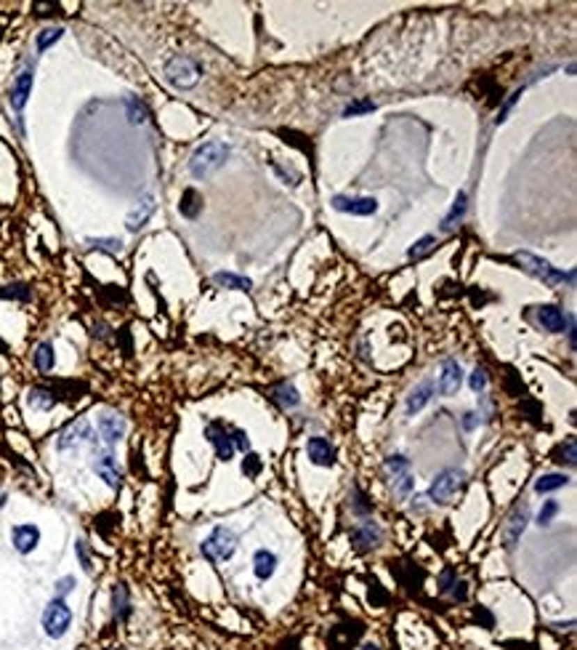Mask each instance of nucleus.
Instances as JSON below:
<instances>
[{
	"label": "nucleus",
	"instance_id": "obj_2",
	"mask_svg": "<svg viewBox=\"0 0 577 650\" xmlns=\"http://www.w3.org/2000/svg\"><path fill=\"white\" fill-rule=\"evenodd\" d=\"M200 75H203V67L192 56H184V54L168 59V64H165V77L176 88H194L200 83Z\"/></svg>",
	"mask_w": 577,
	"mask_h": 650
},
{
	"label": "nucleus",
	"instance_id": "obj_28",
	"mask_svg": "<svg viewBox=\"0 0 577 650\" xmlns=\"http://www.w3.org/2000/svg\"><path fill=\"white\" fill-rule=\"evenodd\" d=\"M569 483L564 474H543L537 483H535V490L537 493H551V490H559V488H564V485Z\"/></svg>",
	"mask_w": 577,
	"mask_h": 650
},
{
	"label": "nucleus",
	"instance_id": "obj_42",
	"mask_svg": "<svg viewBox=\"0 0 577 650\" xmlns=\"http://www.w3.org/2000/svg\"><path fill=\"white\" fill-rule=\"evenodd\" d=\"M468 384H471L474 392H482V389L487 387V373H484V368H476L474 373H471V381H468Z\"/></svg>",
	"mask_w": 577,
	"mask_h": 650
},
{
	"label": "nucleus",
	"instance_id": "obj_24",
	"mask_svg": "<svg viewBox=\"0 0 577 650\" xmlns=\"http://www.w3.org/2000/svg\"><path fill=\"white\" fill-rule=\"evenodd\" d=\"M54 344L51 341H43V344H38V349H35V368L40 371V373H48L51 368H54Z\"/></svg>",
	"mask_w": 577,
	"mask_h": 650
},
{
	"label": "nucleus",
	"instance_id": "obj_11",
	"mask_svg": "<svg viewBox=\"0 0 577 650\" xmlns=\"http://www.w3.org/2000/svg\"><path fill=\"white\" fill-rule=\"evenodd\" d=\"M99 435L104 438L106 445L120 442L122 435H125V419H122L120 413H112V410L102 413V416H99Z\"/></svg>",
	"mask_w": 577,
	"mask_h": 650
},
{
	"label": "nucleus",
	"instance_id": "obj_33",
	"mask_svg": "<svg viewBox=\"0 0 577 650\" xmlns=\"http://www.w3.org/2000/svg\"><path fill=\"white\" fill-rule=\"evenodd\" d=\"M434 242H436V238H434V235L420 238V240H418L413 248H410V258H423L426 254H431V251H434Z\"/></svg>",
	"mask_w": 577,
	"mask_h": 650
},
{
	"label": "nucleus",
	"instance_id": "obj_43",
	"mask_svg": "<svg viewBox=\"0 0 577 650\" xmlns=\"http://www.w3.org/2000/svg\"><path fill=\"white\" fill-rule=\"evenodd\" d=\"M232 442L239 451H251V440H248V435L242 429H232Z\"/></svg>",
	"mask_w": 577,
	"mask_h": 650
},
{
	"label": "nucleus",
	"instance_id": "obj_19",
	"mask_svg": "<svg viewBox=\"0 0 577 650\" xmlns=\"http://www.w3.org/2000/svg\"><path fill=\"white\" fill-rule=\"evenodd\" d=\"M253 571H255V575H258L261 581L271 578L274 571H277V555L269 552V549H258L255 557H253Z\"/></svg>",
	"mask_w": 577,
	"mask_h": 650
},
{
	"label": "nucleus",
	"instance_id": "obj_47",
	"mask_svg": "<svg viewBox=\"0 0 577 650\" xmlns=\"http://www.w3.org/2000/svg\"><path fill=\"white\" fill-rule=\"evenodd\" d=\"M362 650H378V648H375V645H365Z\"/></svg>",
	"mask_w": 577,
	"mask_h": 650
},
{
	"label": "nucleus",
	"instance_id": "obj_8",
	"mask_svg": "<svg viewBox=\"0 0 577 650\" xmlns=\"http://www.w3.org/2000/svg\"><path fill=\"white\" fill-rule=\"evenodd\" d=\"M333 208L340 213H351V216H372L378 211V200L375 197H333Z\"/></svg>",
	"mask_w": 577,
	"mask_h": 650
},
{
	"label": "nucleus",
	"instance_id": "obj_21",
	"mask_svg": "<svg viewBox=\"0 0 577 650\" xmlns=\"http://www.w3.org/2000/svg\"><path fill=\"white\" fill-rule=\"evenodd\" d=\"M178 211H181V216H187V219H197L200 211H203V195H200L197 189H187V192L181 195Z\"/></svg>",
	"mask_w": 577,
	"mask_h": 650
},
{
	"label": "nucleus",
	"instance_id": "obj_23",
	"mask_svg": "<svg viewBox=\"0 0 577 650\" xmlns=\"http://www.w3.org/2000/svg\"><path fill=\"white\" fill-rule=\"evenodd\" d=\"M27 403H30V408L35 410H48L56 405V397H54V392L51 389H43V387H35L30 392V397H27Z\"/></svg>",
	"mask_w": 577,
	"mask_h": 650
},
{
	"label": "nucleus",
	"instance_id": "obj_27",
	"mask_svg": "<svg viewBox=\"0 0 577 650\" xmlns=\"http://www.w3.org/2000/svg\"><path fill=\"white\" fill-rule=\"evenodd\" d=\"M213 280H216L219 286L235 288V291H251V286H253L248 277H239V274H232V272H216L213 274Z\"/></svg>",
	"mask_w": 577,
	"mask_h": 650
},
{
	"label": "nucleus",
	"instance_id": "obj_29",
	"mask_svg": "<svg viewBox=\"0 0 577 650\" xmlns=\"http://www.w3.org/2000/svg\"><path fill=\"white\" fill-rule=\"evenodd\" d=\"M131 613V603H128V589L122 587V584H118L115 587V616H118V621H122L125 616Z\"/></svg>",
	"mask_w": 577,
	"mask_h": 650
},
{
	"label": "nucleus",
	"instance_id": "obj_18",
	"mask_svg": "<svg viewBox=\"0 0 577 650\" xmlns=\"http://www.w3.org/2000/svg\"><path fill=\"white\" fill-rule=\"evenodd\" d=\"M381 528L375 525V523H365V525H359V528L354 530V544L359 552H367V549H372V546L381 544Z\"/></svg>",
	"mask_w": 577,
	"mask_h": 650
},
{
	"label": "nucleus",
	"instance_id": "obj_17",
	"mask_svg": "<svg viewBox=\"0 0 577 650\" xmlns=\"http://www.w3.org/2000/svg\"><path fill=\"white\" fill-rule=\"evenodd\" d=\"M93 469H96V474H99L109 488H118L120 485V469H118V464H115L112 454L99 456V458L93 461Z\"/></svg>",
	"mask_w": 577,
	"mask_h": 650
},
{
	"label": "nucleus",
	"instance_id": "obj_9",
	"mask_svg": "<svg viewBox=\"0 0 577 650\" xmlns=\"http://www.w3.org/2000/svg\"><path fill=\"white\" fill-rule=\"evenodd\" d=\"M205 435H207V440L213 442L216 456H219L221 461H229V458L235 456V451H237V448H235V442H232V429H226L221 421L207 424Z\"/></svg>",
	"mask_w": 577,
	"mask_h": 650
},
{
	"label": "nucleus",
	"instance_id": "obj_30",
	"mask_svg": "<svg viewBox=\"0 0 577 650\" xmlns=\"http://www.w3.org/2000/svg\"><path fill=\"white\" fill-rule=\"evenodd\" d=\"M86 242L90 248H99V251H106V254H120L122 251V242L118 238H88Z\"/></svg>",
	"mask_w": 577,
	"mask_h": 650
},
{
	"label": "nucleus",
	"instance_id": "obj_1",
	"mask_svg": "<svg viewBox=\"0 0 577 650\" xmlns=\"http://www.w3.org/2000/svg\"><path fill=\"white\" fill-rule=\"evenodd\" d=\"M226 157H229V144H223V141H205L203 147L194 150L192 160H189V173H192L194 179L205 182L219 168H223Z\"/></svg>",
	"mask_w": 577,
	"mask_h": 650
},
{
	"label": "nucleus",
	"instance_id": "obj_26",
	"mask_svg": "<svg viewBox=\"0 0 577 650\" xmlns=\"http://www.w3.org/2000/svg\"><path fill=\"white\" fill-rule=\"evenodd\" d=\"M463 213H466V192H458L455 203H452V208H450V213L444 216V222H442L444 232H450V229L455 227V222H460V219H463Z\"/></svg>",
	"mask_w": 577,
	"mask_h": 650
},
{
	"label": "nucleus",
	"instance_id": "obj_35",
	"mask_svg": "<svg viewBox=\"0 0 577 650\" xmlns=\"http://www.w3.org/2000/svg\"><path fill=\"white\" fill-rule=\"evenodd\" d=\"M372 109H375V105H372L370 99H362V102H354V105L346 107L343 118H356V115H365V112H372Z\"/></svg>",
	"mask_w": 577,
	"mask_h": 650
},
{
	"label": "nucleus",
	"instance_id": "obj_10",
	"mask_svg": "<svg viewBox=\"0 0 577 650\" xmlns=\"http://www.w3.org/2000/svg\"><path fill=\"white\" fill-rule=\"evenodd\" d=\"M460 384H463V371H460V365L455 363V360H444L442 371H439V381H436L439 394H442V397H452V394H458Z\"/></svg>",
	"mask_w": 577,
	"mask_h": 650
},
{
	"label": "nucleus",
	"instance_id": "obj_3",
	"mask_svg": "<svg viewBox=\"0 0 577 650\" xmlns=\"http://www.w3.org/2000/svg\"><path fill=\"white\" fill-rule=\"evenodd\" d=\"M70 624H72V610H70V605L64 603V600H51V603L45 605L43 610V632L48 637H54V640H61V637L67 635V629H70Z\"/></svg>",
	"mask_w": 577,
	"mask_h": 650
},
{
	"label": "nucleus",
	"instance_id": "obj_6",
	"mask_svg": "<svg viewBox=\"0 0 577 650\" xmlns=\"http://www.w3.org/2000/svg\"><path fill=\"white\" fill-rule=\"evenodd\" d=\"M516 261L519 264H524V270L530 274H535V277H540V280H546L548 286H553V283H562V280H572L575 277V272H559V270H553L551 264H548L546 258L540 256H532V254H516Z\"/></svg>",
	"mask_w": 577,
	"mask_h": 650
},
{
	"label": "nucleus",
	"instance_id": "obj_5",
	"mask_svg": "<svg viewBox=\"0 0 577 650\" xmlns=\"http://www.w3.org/2000/svg\"><path fill=\"white\" fill-rule=\"evenodd\" d=\"M237 549V536L229 528H216L205 541H203V555L207 559H229Z\"/></svg>",
	"mask_w": 577,
	"mask_h": 650
},
{
	"label": "nucleus",
	"instance_id": "obj_46",
	"mask_svg": "<svg viewBox=\"0 0 577 650\" xmlns=\"http://www.w3.org/2000/svg\"><path fill=\"white\" fill-rule=\"evenodd\" d=\"M450 587H455V575H452V571H444V573H442V587H439V589L450 591Z\"/></svg>",
	"mask_w": 577,
	"mask_h": 650
},
{
	"label": "nucleus",
	"instance_id": "obj_15",
	"mask_svg": "<svg viewBox=\"0 0 577 650\" xmlns=\"http://www.w3.org/2000/svg\"><path fill=\"white\" fill-rule=\"evenodd\" d=\"M30 93H32V70L27 67V70H22V72L16 75L14 88H11V107H14L16 112H22V109H24L27 99H30Z\"/></svg>",
	"mask_w": 577,
	"mask_h": 650
},
{
	"label": "nucleus",
	"instance_id": "obj_45",
	"mask_svg": "<svg viewBox=\"0 0 577 650\" xmlns=\"http://www.w3.org/2000/svg\"><path fill=\"white\" fill-rule=\"evenodd\" d=\"M519 96H521V91H516V93H514V96H511V99H508V102H505V105H503V109H500V115H498V123H503V121H505V115H508V109H511V107L516 105V99H519Z\"/></svg>",
	"mask_w": 577,
	"mask_h": 650
},
{
	"label": "nucleus",
	"instance_id": "obj_25",
	"mask_svg": "<svg viewBox=\"0 0 577 650\" xmlns=\"http://www.w3.org/2000/svg\"><path fill=\"white\" fill-rule=\"evenodd\" d=\"M30 296L32 291L24 283H11V286L0 288V299H6V302H30Z\"/></svg>",
	"mask_w": 577,
	"mask_h": 650
},
{
	"label": "nucleus",
	"instance_id": "obj_44",
	"mask_svg": "<svg viewBox=\"0 0 577 650\" xmlns=\"http://www.w3.org/2000/svg\"><path fill=\"white\" fill-rule=\"evenodd\" d=\"M77 555H80L83 568H86V571L90 573V568H93V565H90V557H88V552H86V544H83V541H77Z\"/></svg>",
	"mask_w": 577,
	"mask_h": 650
},
{
	"label": "nucleus",
	"instance_id": "obj_4",
	"mask_svg": "<svg viewBox=\"0 0 577 650\" xmlns=\"http://www.w3.org/2000/svg\"><path fill=\"white\" fill-rule=\"evenodd\" d=\"M466 480V472L463 469H444L442 474H436V480L431 483L429 488V499L434 504H450L452 496L458 493V488Z\"/></svg>",
	"mask_w": 577,
	"mask_h": 650
},
{
	"label": "nucleus",
	"instance_id": "obj_22",
	"mask_svg": "<svg viewBox=\"0 0 577 650\" xmlns=\"http://www.w3.org/2000/svg\"><path fill=\"white\" fill-rule=\"evenodd\" d=\"M431 397H434V384H429V381H426V384H420L418 389H413V394L407 397V416H415L418 410L429 403Z\"/></svg>",
	"mask_w": 577,
	"mask_h": 650
},
{
	"label": "nucleus",
	"instance_id": "obj_36",
	"mask_svg": "<svg viewBox=\"0 0 577 650\" xmlns=\"http://www.w3.org/2000/svg\"><path fill=\"white\" fill-rule=\"evenodd\" d=\"M277 400H280V405H285V408H293V405H298V392L296 387H280L277 389Z\"/></svg>",
	"mask_w": 577,
	"mask_h": 650
},
{
	"label": "nucleus",
	"instance_id": "obj_16",
	"mask_svg": "<svg viewBox=\"0 0 577 650\" xmlns=\"http://www.w3.org/2000/svg\"><path fill=\"white\" fill-rule=\"evenodd\" d=\"M155 213V197L147 195L139 206H136L134 211L128 213V219H125V227H128V232H139V229L144 227L149 222V216Z\"/></svg>",
	"mask_w": 577,
	"mask_h": 650
},
{
	"label": "nucleus",
	"instance_id": "obj_37",
	"mask_svg": "<svg viewBox=\"0 0 577 650\" xmlns=\"http://www.w3.org/2000/svg\"><path fill=\"white\" fill-rule=\"evenodd\" d=\"M386 469L394 472V477H400V474H404V472L410 469V461H407L404 456H388V458H386Z\"/></svg>",
	"mask_w": 577,
	"mask_h": 650
},
{
	"label": "nucleus",
	"instance_id": "obj_40",
	"mask_svg": "<svg viewBox=\"0 0 577 650\" xmlns=\"http://www.w3.org/2000/svg\"><path fill=\"white\" fill-rule=\"evenodd\" d=\"M242 472H245L248 477H258V472H261V458L255 454H248L242 458Z\"/></svg>",
	"mask_w": 577,
	"mask_h": 650
},
{
	"label": "nucleus",
	"instance_id": "obj_41",
	"mask_svg": "<svg viewBox=\"0 0 577 650\" xmlns=\"http://www.w3.org/2000/svg\"><path fill=\"white\" fill-rule=\"evenodd\" d=\"M72 589H74V575H64V578L56 581V597H59V600H64Z\"/></svg>",
	"mask_w": 577,
	"mask_h": 650
},
{
	"label": "nucleus",
	"instance_id": "obj_38",
	"mask_svg": "<svg viewBox=\"0 0 577 650\" xmlns=\"http://www.w3.org/2000/svg\"><path fill=\"white\" fill-rule=\"evenodd\" d=\"M556 514H559V501H546L540 514H537V525H551V520Z\"/></svg>",
	"mask_w": 577,
	"mask_h": 650
},
{
	"label": "nucleus",
	"instance_id": "obj_20",
	"mask_svg": "<svg viewBox=\"0 0 577 650\" xmlns=\"http://www.w3.org/2000/svg\"><path fill=\"white\" fill-rule=\"evenodd\" d=\"M537 320L543 323V328L551 333H562L564 325H567V318H564V312L559 309V307H540L537 309Z\"/></svg>",
	"mask_w": 577,
	"mask_h": 650
},
{
	"label": "nucleus",
	"instance_id": "obj_13",
	"mask_svg": "<svg viewBox=\"0 0 577 650\" xmlns=\"http://www.w3.org/2000/svg\"><path fill=\"white\" fill-rule=\"evenodd\" d=\"M11 539H14V546L19 555H30L32 549L40 544V528L38 525H16Z\"/></svg>",
	"mask_w": 577,
	"mask_h": 650
},
{
	"label": "nucleus",
	"instance_id": "obj_31",
	"mask_svg": "<svg viewBox=\"0 0 577 650\" xmlns=\"http://www.w3.org/2000/svg\"><path fill=\"white\" fill-rule=\"evenodd\" d=\"M556 461H559V464H567V467H575V461H577L575 438H569L564 445H559V451H556Z\"/></svg>",
	"mask_w": 577,
	"mask_h": 650
},
{
	"label": "nucleus",
	"instance_id": "obj_7",
	"mask_svg": "<svg viewBox=\"0 0 577 650\" xmlns=\"http://www.w3.org/2000/svg\"><path fill=\"white\" fill-rule=\"evenodd\" d=\"M93 442V429H90V424L86 421V419H74L64 432L59 435V451L61 454H67V451H77V448H83V445H90Z\"/></svg>",
	"mask_w": 577,
	"mask_h": 650
},
{
	"label": "nucleus",
	"instance_id": "obj_32",
	"mask_svg": "<svg viewBox=\"0 0 577 650\" xmlns=\"http://www.w3.org/2000/svg\"><path fill=\"white\" fill-rule=\"evenodd\" d=\"M61 35H64V30L61 27H48V30H43L40 35H38V51H45V48H51L56 40H59Z\"/></svg>",
	"mask_w": 577,
	"mask_h": 650
},
{
	"label": "nucleus",
	"instance_id": "obj_39",
	"mask_svg": "<svg viewBox=\"0 0 577 650\" xmlns=\"http://www.w3.org/2000/svg\"><path fill=\"white\" fill-rule=\"evenodd\" d=\"M413 485H415V480L404 472V474H400V477H394V490H397V496L400 499H407V493L413 490Z\"/></svg>",
	"mask_w": 577,
	"mask_h": 650
},
{
	"label": "nucleus",
	"instance_id": "obj_34",
	"mask_svg": "<svg viewBox=\"0 0 577 650\" xmlns=\"http://www.w3.org/2000/svg\"><path fill=\"white\" fill-rule=\"evenodd\" d=\"M125 107H128V118H131V123H144V121H147V107L141 105L139 99H128V102H125Z\"/></svg>",
	"mask_w": 577,
	"mask_h": 650
},
{
	"label": "nucleus",
	"instance_id": "obj_12",
	"mask_svg": "<svg viewBox=\"0 0 577 650\" xmlns=\"http://www.w3.org/2000/svg\"><path fill=\"white\" fill-rule=\"evenodd\" d=\"M527 517H530L527 504H521V506H516V509L511 512L508 525H505V530H503V539H505V546H508V549H514L516 541L521 539V533H524V528H527Z\"/></svg>",
	"mask_w": 577,
	"mask_h": 650
},
{
	"label": "nucleus",
	"instance_id": "obj_14",
	"mask_svg": "<svg viewBox=\"0 0 577 650\" xmlns=\"http://www.w3.org/2000/svg\"><path fill=\"white\" fill-rule=\"evenodd\" d=\"M306 454L317 467H330L335 461V448L327 442L325 438H309L306 442Z\"/></svg>",
	"mask_w": 577,
	"mask_h": 650
}]
</instances>
